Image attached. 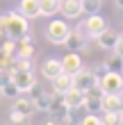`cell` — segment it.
Masks as SVG:
<instances>
[{"label":"cell","instance_id":"6da1fadb","mask_svg":"<svg viewBox=\"0 0 123 125\" xmlns=\"http://www.w3.org/2000/svg\"><path fill=\"white\" fill-rule=\"evenodd\" d=\"M0 23L9 39H21V36L30 34V18H25L21 11H5L0 16Z\"/></svg>","mask_w":123,"mask_h":125},{"label":"cell","instance_id":"7a4b0ae2","mask_svg":"<svg viewBox=\"0 0 123 125\" xmlns=\"http://www.w3.org/2000/svg\"><path fill=\"white\" fill-rule=\"evenodd\" d=\"M68 34H71V27L66 25V21L55 18V21H50V23H48L46 36H48L50 43H55V46H64V41L68 39Z\"/></svg>","mask_w":123,"mask_h":125},{"label":"cell","instance_id":"3957f363","mask_svg":"<svg viewBox=\"0 0 123 125\" xmlns=\"http://www.w3.org/2000/svg\"><path fill=\"white\" fill-rule=\"evenodd\" d=\"M48 114H50V118H48L50 125H53V123H66L68 105L64 102V95H62V93L53 91V100H50V109H48Z\"/></svg>","mask_w":123,"mask_h":125},{"label":"cell","instance_id":"277c9868","mask_svg":"<svg viewBox=\"0 0 123 125\" xmlns=\"http://www.w3.org/2000/svg\"><path fill=\"white\" fill-rule=\"evenodd\" d=\"M100 86L105 93H123V75L116 71H105L100 75Z\"/></svg>","mask_w":123,"mask_h":125},{"label":"cell","instance_id":"5b68a950","mask_svg":"<svg viewBox=\"0 0 123 125\" xmlns=\"http://www.w3.org/2000/svg\"><path fill=\"white\" fill-rule=\"evenodd\" d=\"M100 82V75H96L93 73V68L89 71V68H82L78 71V73H73V86H78L80 91H87V89H91L93 84H98Z\"/></svg>","mask_w":123,"mask_h":125},{"label":"cell","instance_id":"8992f818","mask_svg":"<svg viewBox=\"0 0 123 125\" xmlns=\"http://www.w3.org/2000/svg\"><path fill=\"white\" fill-rule=\"evenodd\" d=\"M11 82L21 89V93H27L32 89V84L37 82V77H34L32 71H23V68H14L11 71Z\"/></svg>","mask_w":123,"mask_h":125},{"label":"cell","instance_id":"52a82bcc","mask_svg":"<svg viewBox=\"0 0 123 125\" xmlns=\"http://www.w3.org/2000/svg\"><path fill=\"white\" fill-rule=\"evenodd\" d=\"M119 36H121V34H116V30H110V27H105V30L96 36L98 48H103V50H114V48H116Z\"/></svg>","mask_w":123,"mask_h":125},{"label":"cell","instance_id":"ba28073f","mask_svg":"<svg viewBox=\"0 0 123 125\" xmlns=\"http://www.w3.org/2000/svg\"><path fill=\"white\" fill-rule=\"evenodd\" d=\"M103 112H121L123 109V93H103Z\"/></svg>","mask_w":123,"mask_h":125},{"label":"cell","instance_id":"9c48e42d","mask_svg":"<svg viewBox=\"0 0 123 125\" xmlns=\"http://www.w3.org/2000/svg\"><path fill=\"white\" fill-rule=\"evenodd\" d=\"M84 25H87V32H89V39H96V36L107 27L105 18H103V16H98V14H91V16L84 21Z\"/></svg>","mask_w":123,"mask_h":125},{"label":"cell","instance_id":"30bf717a","mask_svg":"<svg viewBox=\"0 0 123 125\" xmlns=\"http://www.w3.org/2000/svg\"><path fill=\"white\" fill-rule=\"evenodd\" d=\"M59 11L66 18H80L82 16V5H80V0H62Z\"/></svg>","mask_w":123,"mask_h":125},{"label":"cell","instance_id":"8fae6325","mask_svg":"<svg viewBox=\"0 0 123 125\" xmlns=\"http://www.w3.org/2000/svg\"><path fill=\"white\" fill-rule=\"evenodd\" d=\"M64 68H62V59H46L41 64V75L46 80H55Z\"/></svg>","mask_w":123,"mask_h":125},{"label":"cell","instance_id":"7c38bea8","mask_svg":"<svg viewBox=\"0 0 123 125\" xmlns=\"http://www.w3.org/2000/svg\"><path fill=\"white\" fill-rule=\"evenodd\" d=\"M71 86H73V73H66V71H62L59 75H57L53 80V91L57 93H64V91H68Z\"/></svg>","mask_w":123,"mask_h":125},{"label":"cell","instance_id":"4fadbf2b","mask_svg":"<svg viewBox=\"0 0 123 125\" xmlns=\"http://www.w3.org/2000/svg\"><path fill=\"white\" fill-rule=\"evenodd\" d=\"M64 46H66L71 52H84V50H87V39H84V36H80L78 32H73V30H71L68 39L64 41Z\"/></svg>","mask_w":123,"mask_h":125},{"label":"cell","instance_id":"5bb4252c","mask_svg":"<svg viewBox=\"0 0 123 125\" xmlns=\"http://www.w3.org/2000/svg\"><path fill=\"white\" fill-rule=\"evenodd\" d=\"M62 95H64V102H66L68 107H80V105H84V98H87L84 91H80L78 86H71V89L64 91Z\"/></svg>","mask_w":123,"mask_h":125},{"label":"cell","instance_id":"9a60e30c","mask_svg":"<svg viewBox=\"0 0 123 125\" xmlns=\"http://www.w3.org/2000/svg\"><path fill=\"white\" fill-rule=\"evenodd\" d=\"M16 57H34V43L30 39V34L16 39Z\"/></svg>","mask_w":123,"mask_h":125},{"label":"cell","instance_id":"2e32d148","mask_svg":"<svg viewBox=\"0 0 123 125\" xmlns=\"http://www.w3.org/2000/svg\"><path fill=\"white\" fill-rule=\"evenodd\" d=\"M18 11L23 14L25 18H39V16H41L39 0H21V5H18Z\"/></svg>","mask_w":123,"mask_h":125},{"label":"cell","instance_id":"e0dca14e","mask_svg":"<svg viewBox=\"0 0 123 125\" xmlns=\"http://www.w3.org/2000/svg\"><path fill=\"white\" fill-rule=\"evenodd\" d=\"M14 109H16V112H21L23 116H27V118H30V116L37 112V107H34V100L30 98V95H18L16 98V102H14Z\"/></svg>","mask_w":123,"mask_h":125},{"label":"cell","instance_id":"ac0fdd59","mask_svg":"<svg viewBox=\"0 0 123 125\" xmlns=\"http://www.w3.org/2000/svg\"><path fill=\"white\" fill-rule=\"evenodd\" d=\"M62 68L66 71V73H78V71L82 68L80 55H78V52H71V50H68V55H64V59H62Z\"/></svg>","mask_w":123,"mask_h":125},{"label":"cell","instance_id":"d6986e66","mask_svg":"<svg viewBox=\"0 0 123 125\" xmlns=\"http://www.w3.org/2000/svg\"><path fill=\"white\" fill-rule=\"evenodd\" d=\"M59 2L62 0H39L41 16H55V14H59Z\"/></svg>","mask_w":123,"mask_h":125},{"label":"cell","instance_id":"ffe728a7","mask_svg":"<svg viewBox=\"0 0 123 125\" xmlns=\"http://www.w3.org/2000/svg\"><path fill=\"white\" fill-rule=\"evenodd\" d=\"M32 100H34V107H37V112H46V114H48V109H50V100H53V93L41 91L37 98H32Z\"/></svg>","mask_w":123,"mask_h":125},{"label":"cell","instance_id":"44dd1931","mask_svg":"<svg viewBox=\"0 0 123 125\" xmlns=\"http://www.w3.org/2000/svg\"><path fill=\"white\" fill-rule=\"evenodd\" d=\"M105 71H116V73H121L123 71V55H119V52L110 55L105 59Z\"/></svg>","mask_w":123,"mask_h":125},{"label":"cell","instance_id":"7402d4cb","mask_svg":"<svg viewBox=\"0 0 123 125\" xmlns=\"http://www.w3.org/2000/svg\"><path fill=\"white\" fill-rule=\"evenodd\" d=\"M0 95H5V98H14V100H16L18 95H21V89L9 80V82H5L2 86H0Z\"/></svg>","mask_w":123,"mask_h":125},{"label":"cell","instance_id":"603a6c76","mask_svg":"<svg viewBox=\"0 0 123 125\" xmlns=\"http://www.w3.org/2000/svg\"><path fill=\"white\" fill-rule=\"evenodd\" d=\"M100 2H103V0H80V5H82V14H87V16H91V14H98V11H100Z\"/></svg>","mask_w":123,"mask_h":125},{"label":"cell","instance_id":"cb8c5ba5","mask_svg":"<svg viewBox=\"0 0 123 125\" xmlns=\"http://www.w3.org/2000/svg\"><path fill=\"white\" fill-rule=\"evenodd\" d=\"M84 105L80 107H68V116H66V123H82V116H84Z\"/></svg>","mask_w":123,"mask_h":125},{"label":"cell","instance_id":"d4e9b609","mask_svg":"<svg viewBox=\"0 0 123 125\" xmlns=\"http://www.w3.org/2000/svg\"><path fill=\"white\" fill-rule=\"evenodd\" d=\"M84 109L91 112V114H98V112H103V102H100V98L87 95V98H84Z\"/></svg>","mask_w":123,"mask_h":125},{"label":"cell","instance_id":"484cf974","mask_svg":"<svg viewBox=\"0 0 123 125\" xmlns=\"http://www.w3.org/2000/svg\"><path fill=\"white\" fill-rule=\"evenodd\" d=\"M103 123L105 125H119V123H123L121 121V112H105L103 114Z\"/></svg>","mask_w":123,"mask_h":125},{"label":"cell","instance_id":"4316f807","mask_svg":"<svg viewBox=\"0 0 123 125\" xmlns=\"http://www.w3.org/2000/svg\"><path fill=\"white\" fill-rule=\"evenodd\" d=\"M82 125H103V116L87 112V114L82 116Z\"/></svg>","mask_w":123,"mask_h":125},{"label":"cell","instance_id":"83f0119b","mask_svg":"<svg viewBox=\"0 0 123 125\" xmlns=\"http://www.w3.org/2000/svg\"><path fill=\"white\" fill-rule=\"evenodd\" d=\"M9 121H11V123H25V121H27V116H23L21 112H16V109L11 107V112H9Z\"/></svg>","mask_w":123,"mask_h":125},{"label":"cell","instance_id":"f1b7e54d","mask_svg":"<svg viewBox=\"0 0 123 125\" xmlns=\"http://www.w3.org/2000/svg\"><path fill=\"white\" fill-rule=\"evenodd\" d=\"M114 52H119V55H123V34L119 36V41H116V48H114Z\"/></svg>","mask_w":123,"mask_h":125},{"label":"cell","instance_id":"f546056e","mask_svg":"<svg viewBox=\"0 0 123 125\" xmlns=\"http://www.w3.org/2000/svg\"><path fill=\"white\" fill-rule=\"evenodd\" d=\"M114 5H116L119 9H123V0H114Z\"/></svg>","mask_w":123,"mask_h":125},{"label":"cell","instance_id":"4dcf8cb0","mask_svg":"<svg viewBox=\"0 0 123 125\" xmlns=\"http://www.w3.org/2000/svg\"><path fill=\"white\" fill-rule=\"evenodd\" d=\"M121 121H123V109H121Z\"/></svg>","mask_w":123,"mask_h":125},{"label":"cell","instance_id":"1f68e13d","mask_svg":"<svg viewBox=\"0 0 123 125\" xmlns=\"http://www.w3.org/2000/svg\"><path fill=\"white\" fill-rule=\"evenodd\" d=\"M121 73H123V71H121Z\"/></svg>","mask_w":123,"mask_h":125}]
</instances>
